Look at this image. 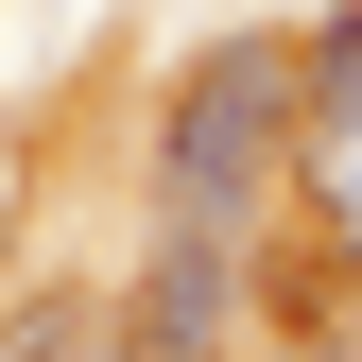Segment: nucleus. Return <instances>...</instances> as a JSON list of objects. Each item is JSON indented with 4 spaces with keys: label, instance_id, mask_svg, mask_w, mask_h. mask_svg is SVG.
<instances>
[{
    "label": "nucleus",
    "instance_id": "20e7f679",
    "mask_svg": "<svg viewBox=\"0 0 362 362\" xmlns=\"http://www.w3.org/2000/svg\"><path fill=\"white\" fill-rule=\"evenodd\" d=\"M0 362H69V310H18V328H0Z\"/></svg>",
    "mask_w": 362,
    "mask_h": 362
},
{
    "label": "nucleus",
    "instance_id": "39448f33",
    "mask_svg": "<svg viewBox=\"0 0 362 362\" xmlns=\"http://www.w3.org/2000/svg\"><path fill=\"white\" fill-rule=\"evenodd\" d=\"M121 362H224V345H190V328H121Z\"/></svg>",
    "mask_w": 362,
    "mask_h": 362
},
{
    "label": "nucleus",
    "instance_id": "f03ea898",
    "mask_svg": "<svg viewBox=\"0 0 362 362\" xmlns=\"http://www.w3.org/2000/svg\"><path fill=\"white\" fill-rule=\"evenodd\" d=\"M293 190H310V224H328V259H362V0L328 35L293 52Z\"/></svg>",
    "mask_w": 362,
    "mask_h": 362
},
{
    "label": "nucleus",
    "instance_id": "f257e3e1",
    "mask_svg": "<svg viewBox=\"0 0 362 362\" xmlns=\"http://www.w3.org/2000/svg\"><path fill=\"white\" fill-rule=\"evenodd\" d=\"M276 156H293V52H276V35H224V52H207L190 86H173V139H156V190L190 207V224H242Z\"/></svg>",
    "mask_w": 362,
    "mask_h": 362
},
{
    "label": "nucleus",
    "instance_id": "7ed1b4c3",
    "mask_svg": "<svg viewBox=\"0 0 362 362\" xmlns=\"http://www.w3.org/2000/svg\"><path fill=\"white\" fill-rule=\"evenodd\" d=\"M310 362H362V259L310 276Z\"/></svg>",
    "mask_w": 362,
    "mask_h": 362
}]
</instances>
